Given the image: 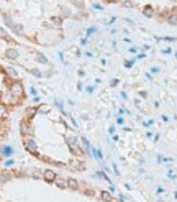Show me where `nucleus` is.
<instances>
[{
	"mask_svg": "<svg viewBox=\"0 0 177 202\" xmlns=\"http://www.w3.org/2000/svg\"><path fill=\"white\" fill-rule=\"evenodd\" d=\"M85 0H0V18L18 38L58 45L67 23L89 20Z\"/></svg>",
	"mask_w": 177,
	"mask_h": 202,
	"instance_id": "obj_1",
	"label": "nucleus"
},
{
	"mask_svg": "<svg viewBox=\"0 0 177 202\" xmlns=\"http://www.w3.org/2000/svg\"><path fill=\"white\" fill-rule=\"evenodd\" d=\"M103 7L138 12L146 18L177 26V0H93Z\"/></svg>",
	"mask_w": 177,
	"mask_h": 202,
	"instance_id": "obj_2",
	"label": "nucleus"
},
{
	"mask_svg": "<svg viewBox=\"0 0 177 202\" xmlns=\"http://www.w3.org/2000/svg\"><path fill=\"white\" fill-rule=\"evenodd\" d=\"M58 176V173L54 169H51V168H48V169H43V181L48 184H52V181H54V177Z\"/></svg>",
	"mask_w": 177,
	"mask_h": 202,
	"instance_id": "obj_3",
	"label": "nucleus"
},
{
	"mask_svg": "<svg viewBox=\"0 0 177 202\" xmlns=\"http://www.w3.org/2000/svg\"><path fill=\"white\" fill-rule=\"evenodd\" d=\"M52 184H54V186H56V187H58V189H67V177H62V176H56L54 177V181H52Z\"/></svg>",
	"mask_w": 177,
	"mask_h": 202,
	"instance_id": "obj_4",
	"label": "nucleus"
},
{
	"mask_svg": "<svg viewBox=\"0 0 177 202\" xmlns=\"http://www.w3.org/2000/svg\"><path fill=\"white\" fill-rule=\"evenodd\" d=\"M80 181H77V179H74V177H67V189L71 191H80Z\"/></svg>",
	"mask_w": 177,
	"mask_h": 202,
	"instance_id": "obj_5",
	"label": "nucleus"
},
{
	"mask_svg": "<svg viewBox=\"0 0 177 202\" xmlns=\"http://www.w3.org/2000/svg\"><path fill=\"white\" fill-rule=\"evenodd\" d=\"M98 196H100V199L103 202H113V196H111L110 191H100Z\"/></svg>",
	"mask_w": 177,
	"mask_h": 202,
	"instance_id": "obj_6",
	"label": "nucleus"
},
{
	"mask_svg": "<svg viewBox=\"0 0 177 202\" xmlns=\"http://www.w3.org/2000/svg\"><path fill=\"white\" fill-rule=\"evenodd\" d=\"M115 202H125L123 199H118V201H115Z\"/></svg>",
	"mask_w": 177,
	"mask_h": 202,
	"instance_id": "obj_7",
	"label": "nucleus"
}]
</instances>
